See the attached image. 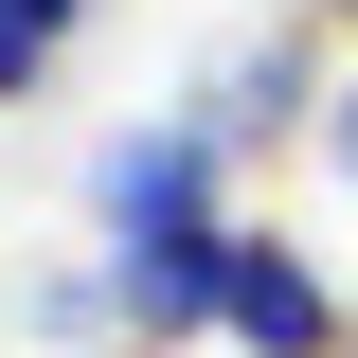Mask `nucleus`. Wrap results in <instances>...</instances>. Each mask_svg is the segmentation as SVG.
<instances>
[{
    "label": "nucleus",
    "instance_id": "nucleus-1",
    "mask_svg": "<svg viewBox=\"0 0 358 358\" xmlns=\"http://www.w3.org/2000/svg\"><path fill=\"white\" fill-rule=\"evenodd\" d=\"M215 162L233 143L197 126V108H162V126H126L108 143V179H90V215H108V268H162V251H215Z\"/></svg>",
    "mask_w": 358,
    "mask_h": 358
},
{
    "label": "nucleus",
    "instance_id": "nucleus-2",
    "mask_svg": "<svg viewBox=\"0 0 358 358\" xmlns=\"http://www.w3.org/2000/svg\"><path fill=\"white\" fill-rule=\"evenodd\" d=\"M215 341H233V358H358V322H341V287H322L287 233L233 215V251H215Z\"/></svg>",
    "mask_w": 358,
    "mask_h": 358
},
{
    "label": "nucleus",
    "instance_id": "nucleus-3",
    "mask_svg": "<svg viewBox=\"0 0 358 358\" xmlns=\"http://www.w3.org/2000/svg\"><path fill=\"white\" fill-rule=\"evenodd\" d=\"M341 90H322V18H287V36H233L215 54V90H197V126L215 143H287V126H322Z\"/></svg>",
    "mask_w": 358,
    "mask_h": 358
},
{
    "label": "nucleus",
    "instance_id": "nucleus-4",
    "mask_svg": "<svg viewBox=\"0 0 358 358\" xmlns=\"http://www.w3.org/2000/svg\"><path fill=\"white\" fill-rule=\"evenodd\" d=\"M72 36H90V0H0V108H18V90H36Z\"/></svg>",
    "mask_w": 358,
    "mask_h": 358
},
{
    "label": "nucleus",
    "instance_id": "nucleus-5",
    "mask_svg": "<svg viewBox=\"0 0 358 358\" xmlns=\"http://www.w3.org/2000/svg\"><path fill=\"white\" fill-rule=\"evenodd\" d=\"M322 179L358 197V72H341V108H322Z\"/></svg>",
    "mask_w": 358,
    "mask_h": 358
},
{
    "label": "nucleus",
    "instance_id": "nucleus-6",
    "mask_svg": "<svg viewBox=\"0 0 358 358\" xmlns=\"http://www.w3.org/2000/svg\"><path fill=\"white\" fill-rule=\"evenodd\" d=\"M305 18H358V0H305Z\"/></svg>",
    "mask_w": 358,
    "mask_h": 358
},
{
    "label": "nucleus",
    "instance_id": "nucleus-7",
    "mask_svg": "<svg viewBox=\"0 0 358 358\" xmlns=\"http://www.w3.org/2000/svg\"><path fill=\"white\" fill-rule=\"evenodd\" d=\"M108 358H143V341H108Z\"/></svg>",
    "mask_w": 358,
    "mask_h": 358
}]
</instances>
